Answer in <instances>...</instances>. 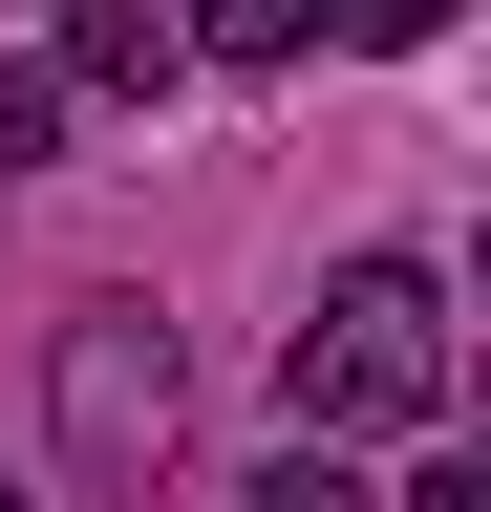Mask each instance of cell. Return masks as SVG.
I'll list each match as a JSON object with an SVG mask.
<instances>
[{"instance_id":"obj_1","label":"cell","mask_w":491,"mask_h":512,"mask_svg":"<svg viewBox=\"0 0 491 512\" xmlns=\"http://www.w3.org/2000/svg\"><path fill=\"white\" fill-rule=\"evenodd\" d=\"M449 406V278L427 256H342L321 278V320H299V427H427Z\"/></svg>"},{"instance_id":"obj_2","label":"cell","mask_w":491,"mask_h":512,"mask_svg":"<svg viewBox=\"0 0 491 512\" xmlns=\"http://www.w3.org/2000/svg\"><path fill=\"white\" fill-rule=\"evenodd\" d=\"M43 406H65V491H150L171 448H193V363H171L150 299H86L65 363H43Z\"/></svg>"},{"instance_id":"obj_3","label":"cell","mask_w":491,"mask_h":512,"mask_svg":"<svg viewBox=\"0 0 491 512\" xmlns=\"http://www.w3.org/2000/svg\"><path fill=\"white\" fill-rule=\"evenodd\" d=\"M65 86H107V107H171V0H65Z\"/></svg>"},{"instance_id":"obj_4","label":"cell","mask_w":491,"mask_h":512,"mask_svg":"<svg viewBox=\"0 0 491 512\" xmlns=\"http://www.w3.org/2000/svg\"><path fill=\"white\" fill-rule=\"evenodd\" d=\"M171 43H214V64H299V43H321V0H193Z\"/></svg>"},{"instance_id":"obj_5","label":"cell","mask_w":491,"mask_h":512,"mask_svg":"<svg viewBox=\"0 0 491 512\" xmlns=\"http://www.w3.org/2000/svg\"><path fill=\"white\" fill-rule=\"evenodd\" d=\"M257 512H385V491H363V470H342V427H299V448H278V470H257Z\"/></svg>"},{"instance_id":"obj_6","label":"cell","mask_w":491,"mask_h":512,"mask_svg":"<svg viewBox=\"0 0 491 512\" xmlns=\"http://www.w3.org/2000/svg\"><path fill=\"white\" fill-rule=\"evenodd\" d=\"M65 150V64H0V171H43Z\"/></svg>"},{"instance_id":"obj_7","label":"cell","mask_w":491,"mask_h":512,"mask_svg":"<svg viewBox=\"0 0 491 512\" xmlns=\"http://www.w3.org/2000/svg\"><path fill=\"white\" fill-rule=\"evenodd\" d=\"M321 22H342V43H449L470 0H321Z\"/></svg>"},{"instance_id":"obj_8","label":"cell","mask_w":491,"mask_h":512,"mask_svg":"<svg viewBox=\"0 0 491 512\" xmlns=\"http://www.w3.org/2000/svg\"><path fill=\"white\" fill-rule=\"evenodd\" d=\"M0 512H43V491H0Z\"/></svg>"}]
</instances>
